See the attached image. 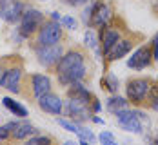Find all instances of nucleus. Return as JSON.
Returning a JSON list of instances; mask_svg holds the SVG:
<instances>
[{
	"label": "nucleus",
	"mask_w": 158,
	"mask_h": 145,
	"mask_svg": "<svg viewBox=\"0 0 158 145\" xmlns=\"http://www.w3.org/2000/svg\"><path fill=\"white\" fill-rule=\"evenodd\" d=\"M87 73L85 58L80 51H69L62 54V58L56 64V75L62 85H71L75 82H80Z\"/></svg>",
	"instance_id": "1"
},
{
	"label": "nucleus",
	"mask_w": 158,
	"mask_h": 145,
	"mask_svg": "<svg viewBox=\"0 0 158 145\" xmlns=\"http://www.w3.org/2000/svg\"><path fill=\"white\" fill-rule=\"evenodd\" d=\"M116 120H118V125L127 132H133V134H142L143 132V122L149 123L147 116L142 111H131V109H120L114 113Z\"/></svg>",
	"instance_id": "2"
},
{
	"label": "nucleus",
	"mask_w": 158,
	"mask_h": 145,
	"mask_svg": "<svg viewBox=\"0 0 158 145\" xmlns=\"http://www.w3.org/2000/svg\"><path fill=\"white\" fill-rule=\"evenodd\" d=\"M20 26H18V33L24 36V38H27V36H31L35 33L38 31L40 27H42V24H44V13L42 11H38V9H24V13L20 16Z\"/></svg>",
	"instance_id": "3"
},
{
	"label": "nucleus",
	"mask_w": 158,
	"mask_h": 145,
	"mask_svg": "<svg viewBox=\"0 0 158 145\" xmlns=\"http://www.w3.org/2000/svg\"><path fill=\"white\" fill-rule=\"evenodd\" d=\"M62 26L53 20V22H44L42 27L38 29L36 34V44L38 46H55L62 40Z\"/></svg>",
	"instance_id": "4"
},
{
	"label": "nucleus",
	"mask_w": 158,
	"mask_h": 145,
	"mask_svg": "<svg viewBox=\"0 0 158 145\" xmlns=\"http://www.w3.org/2000/svg\"><path fill=\"white\" fill-rule=\"evenodd\" d=\"M127 100L135 105H140L145 102V96L151 91V82L147 78H135V80L127 82Z\"/></svg>",
	"instance_id": "5"
},
{
	"label": "nucleus",
	"mask_w": 158,
	"mask_h": 145,
	"mask_svg": "<svg viewBox=\"0 0 158 145\" xmlns=\"http://www.w3.org/2000/svg\"><path fill=\"white\" fill-rule=\"evenodd\" d=\"M35 53H36V60L44 67H53V65L58 64V60L62 58L64 49L60 44H55V46H38Z\"/></svg>",
	"instance_id": "6"
},
{
	"label": "nucleus",
	"mask_w": 158,
	"mask_h": 145,
	"mask_svg": "<svg viewBox=\"0 0 158 145\" xmlns=\"http://www.w3.org/2000/svg\"><path fill=\"white\" fill-rule=\"evenodd\" d=\"M24 13V4L20 0H0V18L7 24H15Z\"/></svg>",
	"instance_id": "7"
},
{
	"label": "nucleus",
	"mask_w": 158,
	"mask_h": 145,
	"mask_svg": "<svg viewBox=\"0 0 158 145\" xmlns=\"http://www.w3.org/2000/svg\"><path fill=\"white\" fill-rule=\"evenodd\" d=\"M113 18V9H111L109 4L106 2H95V7H93V13H91V18H89V26L91 27H104L109 24V20Z\"/></svg>",
	"instance_id": "8"
},
{
	"label": "nucleus",
	"mask_w": 158,
	"mask_h": 145,
	"mask_svg": "<svg viewBox=\"0 0 158 145\" xmlns=\"http://www.w3.org/2000/svg\"><path fill=\"white\" fill-rule=\"evenodd\" d=\"M151 62H153V51H151V47L142 46V47H138L131 56H129L127 67H129V69H135V71H142L145 67H149Z\"/></svg>",
	"instance_id": "9"
},
{
	"label": "nucleus",
	"mask_w": 158,
	"mask_h": 145,
	"mask_svg": "<svg viewBox=\"0 0 158 145\" xmlns=\"http://www.w3.org/2000/svg\"><path fill=\"white\" fill-rule=\"evenodd\" d=\"M36 102H38V107L49 114H60L62 113V107H64L62 100H60L58 95H53L51 91L46 93V95H42V96H38Z\"/></svg>",
	"instance_id": "10"
},
{
	"label": "nucleus",
	"mask_w": 158,
	"mask_h": 145,
	"mask_svg": "<svg viewBox=\"0 0 158 145\" xmlns=\"http://www.w3.org/2000/svg\"><path fill=\"white\" fill-rule=\"evenodd\" d=\"M20 80H22V69H18V67L7 69L6 73H2L0 87H4L11 93H18L20 91Z\"/></svg>",
	"instance_id": "11"
},
{
	"label": "nucleus",
	"mask_w": 158,
	"mask_h": 145,
	"mask_svg": "<svg viewBox=\"0 0 158 145\" xmlns=\"http://www.w3.org/2000/svg\"><path fill=\"white\" fill-rule=\"evenodd\" d=\"M133 49V42L131 40H127V38H120L113 47L104 54L106 56V60L107 62H114V60H120V58H124L129 54V51Z\"/></svg>",
	"instance_id": "12"
},
{
	"label": "nucleus",
	"mask_w": 158,
	"mask_h": 145,
	"mask_svg": "<svg viewBox=\"0 0 158 145\" xmlns=\"http://www.w3.org/2000/svg\"><path fill=\"white\" fill-rule=\"evenodd\" d=\"M120 40V31L109 27V26H104L100 27V44H102V54H106L116 42Z\"/></svg>",
	"instance_id": "13"
},
{
	"label": "nucleus",
	"mask_w": 158,
	"mask_h": 145,
	"mask_svg": "<svg viewBox=\"0 0 158 145\" xmlns=\"http://www.w3.org/2000/svg\"><path fill=\"white\" fill-rule=\"evenodd\" d=\"M31 85H33V93H35L36 98L51 91V80H49L46 75H33Z\"/></svg>",
	"instance_id": "14"
},
{
	"label": "nucleus",
	"mask_w": 158,
	"mask_h": 145,
	"mask_svg": "<svg viewBox=\"0 0 158 145\" xmlns=\"http://www.w3.org/2000/svg\"><path fill=\"white\" fill-rule=\"evenodd\" d=\"M36 132H38V129H35L31 123H27V122H15L11 138H15V140H26L31 134H36Z\"/></svg>",
	"instance_id": "15"
},
{
	"label": "nucleus",
	"mask_w": 158,
	"mask_h": 145,
	"mask_svg": "<svg viewBox=\"0 0 158 145\" xmlns=\"http://www.w3.org/2000/svg\"><path fill=\"white\" fill-rule=\"evenodd\" d=\"M2 103H4V107H6L9 113L16 114V116H20V118H26V116H27V109H26L22 103H18L16 100H13V98H9V96L2 98Z\"/></svg>",
	"instance_id": "16"
},
{
	"label": "nucleus",
	"mask_w": 158,
	"mask_h": 145,
	"mask_svg": "<svg viewBox=\"0 0 158 145\" xmlns=\"http://www.w3.org/2000/svg\"><path fill=\"white\" fill-rule=\"evenodd\" d=\"M84 40H85V46H87L89 49H93L98 58H102V49L98 47V36H96V33L93 31V29H87V31H85Z\"/></svg>",
	"instance_id": "17"
},
{
	"label": "nucleus",
	"mask_w": 158,
	"mask_h": 145,
	"mask_svg": "<svg viewBox=\"0 0 158 145\" xmlns=\"http://www.w3.org/2000/svg\"><path fill=\"white\" fill-rule=\"evenodd\" d=\"M127 105H129V100H126V98H122V96H111L107 100V103H106L107 111L113 114L116 113V111H120V109H126Z\"/></svg>",
	"instance_id": "18"
},
{
	"label": "nucleus",
	"mask_w": 158,
	"mask_h": 145,
	"mask_svg": "<svg viewBox=\"0 0 158 145\" xmlns=\"http://www.w3.org/2000/svg\"><path fill=\"white\" fill-rule=\"evenodd\" d=\"M56 122H58V125H60V127H64L65 131H69V132H73V134H78V132H80V125H77V123H75V122H71V120L58 118Z\"/></svg>",
	"instance_id": "19"
},
{
	"label": "nucleus",
	"mask_w": 158,
	"mask_h": 145,
	"mask_svg": "<svg viewBox=\"0 0 158 145\" xmlns=\"http://www.w3.org/2000/svg\"><path fill=\"white\" fill-rule=\"evenodd\" d=\"M104 85H106V89L109 91V93H116L118 91V78L114 76V75H107L106 78H104Z\"/></svg>",
	"instance_id": "20"
},
{
	"label": "nucleus",
	"mask_w": 158,
	"mask_h": 145,
	"mask_svg": "<svg viewBox=\"0 0 158 145\" xmlns=\"http://www.w3.org/2000/svg\"><path fill=\"white\" fill-rule=\"evenodd\" d=\"M13 125H15V122H9V123H6V125H2V127H0V142H4V140H9V138H11Z\"/></svg>",
	"instance_id": "21"
},
{
	"label": "nucleus",
	"mask_w": 158,
	"mask_h": 145,
	"mask_svg": "<svg viewBox=\"0 0 158 145\" xmlns=\"http://www.w3.org/2000/svg\"><path fill=\"white\" fill-rule=\"evenodd\" d=\"M98 140H100L104 145H114V136L111 134L109 131H102L100 136H98Z\"/></svg>",
	"instance_id": "22"
},
{
	"label": "nucleus",
	"mask_w": 158,
	"mask_h": 145,
	"mask_svg": "<svg viewBox=\"0 0 158 145\" xmlns=\"http://www.w3.org/2000/svg\"><path fill=\"white\" fill-rule=\"evenodd\" d=\"M27 143H31V145H49L51 143V138H48V136H35V138H31L29 136V142Z\"/></svg>",
	"instance_id": "23"
},
{
	"label": "nucleus",
	"mask_w": 158,
	"mask_h": 145,
	"mask_svg": "<svg viewBox=\"0 0 158 145\" xmlns=\"http://www.w3.org/2000/svg\"><path fill=\"white\" fill-rule=\"evenodd\" d=\"M60 22H62V26L64 27H67V29H77V20L73 18V16H62L60 18Z\"/></svg>",
	"instance_id": "24"
},
{
	"label": "nucleus",
	"mask_w": 158,
	"mask_h": 145,
	"mask_svg": "<svg viewBox=\"0 0 158 145\" xmlns=\"http://www.w3.org/2000/svg\"><path fill=\"white\" fill-rule=\"evenodd\" d=\"M93 7H95V4H89V6L82 11V20H84L85 24H89V18H91V13H93Z\"/></svg>",
	"instance_id": "25"
},
{
	"label": "nucleus",
	"mask_w": 158,
	"mask_h": 145,
	"mask_svg": "<svg viewBox=\"0 0 158 145\" xmlns=\"http://www.w3.org/2000/svg\"><path fill=\"white\" fill-rule=\"evenodd\" d=\"M151 107L155 109V111H158V85L153 89V93H151Z\"/></svg>",
	"instance_id": "26"
},
{
	"label": "nucleus",
	"mask_w": 158,
	"mask_h": 145,
	"mask_svg": "<svg viewBox=\"0 0 158 145\" xmlns=\"http://www.w3.org/2000/svg\"><path fill=\"white\" fill-rule=\"evenodd\" d=\"M151 51H153V60H158V33L153 38V46H151Z\"/></svg>",
	"instance_id": "27"
},
{
	"label": "nucleus",
	"mask_w": 158,
	"mask_h": 145,
	"mask_svg": "<svg viewBox=\"0 0 158 145\" xmlns=\"http://www.w3.org/2000/svg\"><path fill=\"white\" fill-rule=\"evenodd\" d=\"M100 109H102V105H100V102H98L96 98H93V102H91V111H93V113H98Z\"/></svg>",
	"instance_id": "28"
},
{
	"label": "nucleus",
	"mask_w": 158,
	"mask_h": 145,
	"mask_svg": "<svg viewBox=\"0 0 158 145\" xmlns=\"http://www.w3.org/2000/svg\"><path fill=\"white\" fill-rule=\"evenodd\" d=\"M69 6H73V7H77V6H82V4H87L89 0H65Z\"/></svg>",
	"instance_id": "29"
},
{
	"label": "nucleus",
	"mask_w": 158,
	"mask_h": 145,
	"mask_svg": "<svg viewBox=\"0 0 158 145\" xmlns=\"http://www.w3.org/2000/svg\"><path fill=\"white\" fill-rule=\"evenodd\" d=\"M93 122H95V123H100V125H104V123H106V122H104L102 118H98V116H93Z\"/></svg>",
	"instance_id": "30"
},
{
	"label": "nucleus",
	"mask_w": 158,
	"mask_h": 145,
	"mask_svg": "<svg viewBox=\"0 0 158 145\" xmlns=\"http://www.w3.org/2000/svg\"><path fill=\"white\" fill-rule=\"evenodd\" d=\"M53 20H56V22H58V20H60V18H62V16H60V13H56V11H55V13H53Z\"/></svg>",
	"instance_id": "31"
},
{
	"label": "nucleus",
	"mask_w": 158,
	"mask_h": 145,
	"mask_svg": "<svg viewBox=\"0 0 158 145\" xmlns=\"http://www.w3.org/2000/svg\"><path fill=\"white\" fill-rule=\"evenodd\" d=\"M155 143H158V136H156V138H155Z\"/></svg>",
	"instance_id": "32"
},
{
	"label": "nucleus",
	"mask_w": 158,
	"mask_h": 145,
	"mask_svg": "<svg viewBox=\"0 0 158 145\" xmlns=\"http://www.w3.org/2000/svg\"><path fill=\"white\" fill-rule=\"evenodd\" d=\"M0 78H2V69H0Z\"/></svg>",
	"instance_id": "33"
},
{
	"label": "nucleus",
	"mask_w": 158,
	"mask_h": 145,
	"mask_svg": "<svg viewBox=\"0 0 158 145\" xmlns=\"http://www.w3.org/2000/svg\"><path fill=\"white\" fill-rule=\"evenodd\" d=\"M156 76H158V75H156Z\"/></svg>",
	"instance_id": "34"
}]
</instances>
